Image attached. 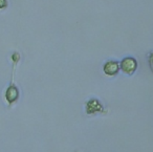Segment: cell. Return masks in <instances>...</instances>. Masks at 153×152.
I'll list each match as a JSON object with an SVG mask.
<instances>
[{
    "label": "cell",
    "instance_id": "1",
    "mask_svg": "<svg viewBox=\"0 0 153 152\" xmlns=\"http://www.w3.org/2000/svg\"><path fill=\"white\" fill-rule=\"evenodd\" d=\"M121 67L126 74H132L136 69V61L133 58H126L121 64Z\"/></svg>",
    "mask_w": 153,
    "mask_h": 152
},
{
    "label": "cell",
    "instance_id": "2",
    "mask_svg": "<svg viewBox=\"0 0 153 152\" xmlns=\"http://www.w3.org/2000/svg\"><path fill=\"white\" fill-rule=\"evenodd\" d=\"M104 70L107 75H110V76L115 75L117 72V70H119V64H117V62H112V61L108 62V63H106V65H105Z\"/></svg>",
    "mask_w": 153,
    "mask_h": 152
},
{
    "label": "cell",
    "instance_id": "3",
    "mask_svg": "<svg viewBox=\"0 0 153 152\" xmlns=\"http://www.w3.org/2000/svg\"><path fill=\"white\" fill-rule=\"evenodd\" d=\"M149 65H150L151 70L153 72V53L151 54L150 57H149Z\"/></svg>",
    "mask_w": 153,
    "mask_h": 152
},
{
    "label": "cell",
    "instance_id": "4",
    "mask_svg": "<svg viewBox=\"0 0 153 152\" xmlns=\"http://www.w3.org/2000/svg\"><path fill=\"white\" fill-rule=\"evenodd\" d=\"M5 5H7L5 0H0V9H1V7H4Z\"/></svg>",
    "mask_w": 153,
    "mask_h": 152
}]
</instances>
